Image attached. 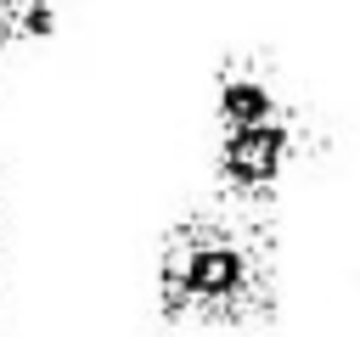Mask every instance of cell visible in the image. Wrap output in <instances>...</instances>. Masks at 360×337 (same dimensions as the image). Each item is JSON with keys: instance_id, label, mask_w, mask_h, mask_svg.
<instances>
[{"instance_id": "obj_1", "label": "cell", "mask_w": 360, "mask_h": 337, "mask_svg": "<svg viewBox=\"0 0 360 337\" xmlns=\"http://www.w3.org/2000/svg\"><path fill=\"white\" fill-rule=\"evenodd\" d=\"M158 309L163 320L236 326L276 309V247L259 208H202L169 225L158 247Z\"/></svg>"}, {"instance_id": "obj_2", "label": "cell", "mask_w": 360, "mask_h": 337, "mask_svg": "<svg viewBox=\"0 0 360 337\" xmlns=\"http://www.w3.org/2000/svg\"><path fill=\"white\" fill-rule=\"evenodd\" d=\"M298 118H270V124H248V129H219L214 146V180L225 191V202L236 208H270V197L281 191L287 168L298 163Z\"/></svg>"}, {"instance_id": "obj_3", "label": "cell", "mask_w": 360, "mask_h": 337, "mask_svg": "<svg viewBox=\"0 0 360 337\" xmlns=\"http://www.w3.org/2000/svg\"><path fill=\"white\" fill-rule=\"evenodd\" d=\"M270 118H292L270 67L259 56H231L214 79V124L219 129H248V124H270Z\"/></svg>"}]
</instances>
